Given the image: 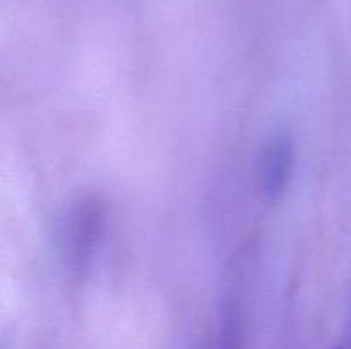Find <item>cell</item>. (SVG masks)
Segmentation results:
<instances>
[{
    "label": "cell",
    "instance_id": "obj_1",
    "mask_svg": "<svg viewBox=\"0 0 351 349\" xmlns=\"http://www.w3.org/2000/svg\"><path fill=\"white\" fill-rule=\"evenodd\" d=\"M293 163V146L287 135L274 137L261 157V187L269 198L285 190Z\"/></svg>",
    "mask_w": 351,
    "mask_h": 349
},
{
    "label": "cell",
    "instance_id": "obj_2",
    "mask_svg": "<svg viewBox=\"0 0 351 349\" xmlns=\"http://www.w3.org/2000/svg\"><path fill=\"white\" fill-rule=\"evenodd\" d=\"M98 211L93 204H84L75 211L71 224L67 228V242L71 245V253L77 262L88 257L98 233Z\"/></svg>",
    "mask_w": 351,
    "mask_h": 349
},
{
    "label": "cell",
    "instance_id": "obj_3",
    "mask_svg": "<svg viewBox=\"0 0 351 349\" xmlns=\"http://www.w3.org/2000/svg\"><path fill=\"white\" fill-rule=\"evenodd\" d=\"M338 349H351V325H350L348 331H346V334H345V337H343L341 344L338 346Z\"/></svg>",
    "mask_w": 351,
    "mask_h": 349
}]
</instances>
